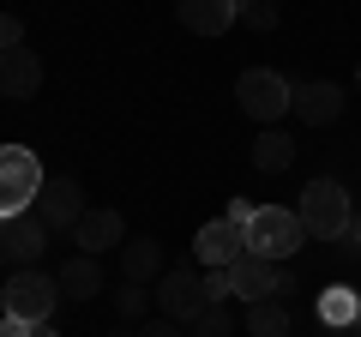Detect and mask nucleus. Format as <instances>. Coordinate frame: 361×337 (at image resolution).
Returning <instances> with one entry per match:
<instances>
[{"label": "nucleus", "mask_w": 361, "mask_h": 337, "mask_svg": "<svg viewBox=\"0 0 361 337\" xmlns=\"http://www.w3.org/2000/svg\"><path fill=\"white\" fill-rule=\"evenodd\" d=\"M319 313H325V319H337V325H343V319H361V295H349V289H331Z\"/></svg>", "instance_id": "nucleus-22"}, {"label": "nucleus", "mask_w": 361, "mask_h": 337, "mask_svg": "<svg viewBox=\"0 0 361 337\" xmlns=\"http://www.w3.org/2000/svg\"><path fill=\"white\" fill-rule=\"evenodd\" d=\"M355 325H361V319H355Z\"/></svg>", "instance_id": "nucleus-30"}, {"label": "nucleus", "mask_w": 361, "mask_h": 337, "mask_svg": "<svg viewBox=\"0 0 361 337\" xmlns=\"http://www.w3.org/2000/svg\"><path fill=\"white\" fill-rule=\"evenodd\" d=\"M54 283H61V295H66V301H97V295L109 289V283H103V265L90 259V253H78V259H66Z\"/></svg>", "instance_id": "nucleus-15"}, {"label": "nucleus", "mask_w": 361, "mask_h": 337, "mask_svg": "<svg viewBox=\"0 0 361 337\" xmlns=\"http://www.w3.org/2000/svg\"><path fill=\"white\" fill-rule=\"evenodd\" d=\"M175 13H180V25L193 30V37H223V30L235 25V0H180Z\"/></svg>", "instance_id": "nucleus-14"}, {"label": "nucleus", "mask_w": 361, "mask_h": 337, "mask_svg": "<svg viewBox=\"0 0 361 337\" xmlns=\"http://www.w3.org/2000/svg\"><path fill=\"white\" fill-rule=\"evenodd\" d=\"M295 217H301V229L319 235V241H337V235H349V223H355V211H349V187L325 181V175H319V181H307V187H301Z\"/></svg>", "instance_id": "nucleus-2"}, {"label": "nucleus", "mask_w": 361, "mask_h": 337, "mask_svg": "<svg viewBox=\"0 0 361 337\" xmlns=\"http://www.w3.org/2000/svg\"><path fill=\"white\" fill-rule=\"evenodd\" d=\"M6 49H25V18H13V13H0V54Z\"/></svg>", "instance_id": "nucleus-23"}, {"label": "nucleus", "mask_w": 361, "mask_h": 337, "mask_svg": "<svg viewBox=\"0 0 361 337\" xmlns=\"http://www.w3.org/2000/svg\"><path fill=\"white\" fill-rule=\"evenodd\" d=\"M289 163H295V139H289V133L271 127V133L253 139V168H259V175H283Z\"/></svg>", "instance_id": "nucleus-17"}, {"label": "nucleus", "mask_w": 361, "mask_h": 337, "mask_svg": "<svg viewBox=\"0 0 361 337\" xmlns=\"http://www.w3.org/2000/svg\"><path fill=\"white\" fill-rule=\"evenodd\" d=\"M235 97H241V109L253 121H283L289 109H295V85H289L283 73H271V66H247V73L235 78Z\"/></svg>", "instance_id": "nucleus-4"}, {"label": "nucleus", "mask_w": 361, "mask_h": 337, "mask_svg": "<svg viewBox=\"0 0 361 337\" xmlns=\"http://www.w3.org/2000/svg\"><path fill=\"white\" fill-rule=\"evenodd\" d=\"M30 331H37L30 319H13V313H0V337H30Z\"/></svg>", "instance_id": "nucleus-25"}, {"label": "nucleus", "mask_w": 361, "mask_h": 337, "mask_svg": "<svg viewBox=\"0 0 361 337\" xmlns=\"http://www.w3.org/2000/svg\"><path fill=\"white\" fill-rule=\"evenodd\" d=\"M37 91H42V61L30 49H6V54H0V97L30 103Z\"/></svg>", "instance_id": "nucleus-11"}, {"label": "nucleus", "mask_w": 361, "mask_h": 337, "mask_svg": "<svg viewBox=\"0 0 361 337\" xmlns=\"http://www.w3.org/2000/svg\"><path fill=\"white\" fill-rule=\"evenodd\" d=\"M235 25H247V30H277V0H235Z\"/></svg>", "instance_id": "nucleus-19"}, {"label": "nucleus", "mask_w": 361, "mask_h": 337, "mask_svg": "<svg viewBox=\"0 0 361 337\" xmlns=\"http://www.w3.org/2000/svg\"><path fill=\"white\" fill-rule=\"evenodd\" d=\"M193 253L205 259V271H229V265L247 253V229L229 223V217H217V223H205V229L193 235Z\"/></svg>", "instance_id": "nucleus-9"}, {"label": "nucleus", "mask_w": 361, "mask_h": 337, "mask_svg": "<svg viewBox=\"0 0 361 337\" xmlns=\"http://www.w3.org/2000/svg\"><path fill=\"white\" fill-rule=\"evenodd\" d=\"M295 115L307 121V127H331V121L343 115V85H331V78L301 85V91H295Z\"/></svg>", "instance_id": "nucleus-13"}, {"label": "nucleus", "mask_w": 361, "mask_h": 337, "mask_svg": "<svg viewBox=\"0 0 361 337\" xmlns=\"http://www.w3.org/2000/svg\"><path fill=\"white\" fill-rule=\"evenodd\" d=\"M301 217L295 211H283V205H259L253 211V223H247V253H259V259H289L301 247Z\"/></svg>", "instance_id": "nucleus-5"}, {"label": "nucleus", "mask_w": 361, "mask_h": 337, "mask_svg": "<svg viewBox=\"0 0 361 337\" xmlns=\"http://www.w3.org/2000/svg\"><path fill=\"white\" fill-rule=\"evenodd\" d=\"M211 283L193 271V265H175V271H163V283H157V307H163V319H199V313L211 307Z\"/></svg>", "instance_id": "nucleus-7"}, {"label": "nucleus", "mask_w": 361, "mask_h": 337, "mask_svg": "<svg viewBox=\"0 0 361 337\" xmlns=\"http://www.w3.org/2000/svg\"><path fill=\"white\" fill-rule=\"evenodd\" d=\"M30 211H37V217L49 223V229H66V235H73V223L85 217L90 205H85V187H78L73 175H49V181H42V193H37V205H30Z\"/></svg>", "instance_id": "nucleus-8"}, {"label": "nucleus", "mask_w": 361, "mask_h": 337, "mask_svg": "<svg viewBox=\"0 0 361 337\" xmlns=\"http://www.w3.org/2000/svg\"><path fill=\"white\" fill-rule=\"evenodd\" d=\"M30 337H61V331H49V325H37V331H30Z\"/></svg>", "instance_id": "nucleus-27"}, {"label": "nucleus", "mask_w": 361, "mask_h": 337, "mask_svg": "<svg viewBox=\"0 0 361 337\" xmlns=\"http://www.w3.org/2000/svg\"><path fill=\"white\" fill-rule=\"evenodd\" d=\"M163 271V241H127L121 247V277H127V283H151V277Z\"/></svg>", "instance_id": "nucleus-16"}, {"label": "nucleus", "mask_w": 361, "mask_h": 337, "mask_svg": "<svg viewBox=\"0 0 361 337\" xmlns=\"http://www.w3.org/2000/svg\"><path fill=\"white\" fill-rule=\"evenodd\" d=\"M0 313H6V307H0Z\"/></svg>", "instance_id": "nucleus-29"}, {"label": "nucleus", "mask_w": 361, "mask_h": 337, "mask_svg": "<svg viewBox=\"0 0 361 337\" xmlns=\"http://www.w3.org/2000/svg\"><path fill=\"white\" fill-rule=\"evenodd\" d=\"M193 325H199V337H229L235 331V307H229V301H211Z\"/></svg>", "instance_id": "nucleus-20"}, {"label": "nucleus", "mask_w": 361, "mask_h": 337, "mask_svg": "<svg viewBox=\"0 0 361 337\" xmlns=\"http://www.w3.org/2000/svg\"><path fill=\"white\" fill-rule=\"evenodd\" d=\"M133 337H180V319H139Z\"/></svg>", "instance_id": "nucleus-24"}, {"label": "nucleus", "mask_w": 361, "mask_h": 337, "mask_svg": "<svg viewBox=\"0 0 361 337\" xmlns=\"http://www.w3.org/2000/svg\"><path fill=\"white\" fill-rule=\"evenodd\" d=\"M349 241H361V217H355V223H349Z\"/></svg>", "instance_id": "nucleus-26"}, {"label": "nucleus", "mask_w": 361, "mask_h": 337, "mask_svg": "<svg viewBox=\"0 0 361 337\" xmlns=\"http://www.w3.org/2000/svg\"><path fill=\"white\" fill-rule=\"evenodd\" d=\"M73 241L78 253H90V259H103V253H115V247H127V223H121V211H85V217L73 223Z\"/></svg>", "instance_id": "nucleus-10"}, {"label": "nucleus", "mask_w": 361, "mask_h": 337, "mask_svg": "<svg viewBox=\"0 0 361 337\" xmlns=\"http://www.w3.org/2000/svg\"><path fill=\"white\" fill-rule=\"evenodd\" d=\"M355 91H361V66H355Z\"/></svg>", "instance_id": "nucleus-28"}, {"label": "nucleus", "mask_w": 361, "mask_h": 337, "mask_svg": "<svg viewBox=\"0 0 361 337\" xmlns=\"http://www.w3.org/2000/svg\"><path fill=\"white\" fill-rule=\"evenodd\" d=\"M247 337H289V301L283 295L253 301L247 307Z\"/></svg>", "instance_id": "nucleus-18"}, {"label": "nucleus", "mask_w": 361, "mask_h": 337, "mask_svg": "<svg viewBox=\"0 0 361 337\" xmlns=\"http://www.w3.org/2000/svg\"><path fill=\"white\" fill-rule=\"evenodd\" d=\"M115 307H121V319L139 325L145 313H151V295H145V283H121V289H115Z\"/></svg>", "instance_id": "nucleus-21"}, {"label": "nucleus", "mask_w": 361, "mask_h": 337, "mask_svg": "<svg viewBox=\"0 0 361 337\" xmlns=\"http://www.w3.org/2000/svg\"><path fill=\"white\" fill-rule=\"evenodd\" d=\"M42 181H49V175H42V163L25 145H0V223L25 217V211L37 205Z\"/></svg>", "instance_id": "nucleus-1"}, {"label": "nucleus", "mask_w": 361, "mask_h": 337, "mask_svg": "<svg viewBox=\"0 0 361 337\" xmlns=\"http://www.w3.org/2000/svg\"><path fill=\"white\" fill-rule=\"evenodd\" d=\"M0 241H6V253H13V265H37L42 253H49V223H42L37 211H25V217L0 223Z\"/></svg>", "instance_id": "nucleus-12"}, {"label": "nucleus", "mask_w": 361, "mask_h": 337, "mask_svg": "<svg viewBox=\"0 0 361 337\" xmlns=\"http://www.w3.org/2000/svg\"><path fill=\"white\" fill-rule=\"evenodd\" d=\"M289 289H295V277H289L277 259L241 253V259L229 265V295H241L247 307H253V301H271V295H289Z\"/></svg>", "instance_id": "nucleus-6"}, {"label": "nucleus", "mask_w": 361, "mask_h": 337, "mask_svg": "<svg viewBox=\"0 0 361 337\" xmlns=\"http://www.w3.org/2000/svg\"><path fill=\"white\" fill-rule=\"evenodd\" d=\"M54 301H61V283H54L49 271H37V265H18L6 283H0V307L13 313V319H30V325H49Z\"/></svg>", "instance_id": "nucleus-3"}]
</instances>
